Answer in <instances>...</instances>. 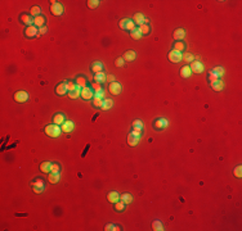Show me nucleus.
<instances>
[{
  "label": "nucleus",
  "instance_id": "1",
  "mask_svg": "<svg viewBox=\"0 0 242 231\" xmlns=\"http://www.w3.org/2000/svg\"><path fill=\"white\" fill-rule=\"evenodd\" d=\"M60 132H62V129L58 125H48L45 127V134L49 137H58Z\"/></svg>",
  "mask_w": 242,
  "mask_h": 231
},
{
  "label": "nucleus",
  "instance_id": "2",
  "mask_svg": "<svg viewBox=\"0 0 242 231\" xmlns=\"http://www.w3.org/2000/svg\"><path fill=\"white\" fill-rule=\"evenodd\" d=\"M80 97L83 98L84 100H90V99L94 98V90L91 87H89V86H85V87L81 89V95Z\"/></svg>",
  "mask_w": 242,
  "mask_h": 231
},
{
  "label": "nucleus",
  "instance_id": "3",
  "mask_svg": "<svg viewBox=\"0 0 242 231\" xmlns=\"http://www.w3.org/2000/svg\"><path fill=\"white\" fill-rule=\"evenodd\" d=\"M120 27L122 28V30H127V31H133L135 28V23L133 22L131 19H127V18H124L120 21Z\"/></svg>",
  "mask_w": 242,
  "mask_h": 231
},
{
  "label": "nucleus",
  "instance_id": "4",
  "mask_svg": "<svg viewBox=\"0 0 242 231\" xmlns=\"http://www.w3.org/2000/svg\"><path fill=\"white\" fill-rule=\"evenodd\" d=\"M53 4L50 6V12L54 14V16H62L63 14V5L58 1H52Z\"/></svg>",
  "mask_w": 242,
  "mask_h": 231
},
{
  "label": "nucleus",
  "instance_id": "5",
  "mask_svg": "<svg viewBox=\"0 0 242 231\" xmlns=\"http://www.w3.org/2000/svg\"><path fill=\"white\" fill-rule=\"evenodd\" d=\"M191 71H193L194 73H202L205 69V66L202 64V63L200 62V60H193V62L191 63Z\"/></svg>",
  "mask_w": 242,
  "mask_h": 231
},
{
  "label": "nucleus",
  "instance_id": "6",
  "mask_svg": "<svg viewBox=\"0 0 242 231\" xmlns=\"http://www.w3.org/2000/svg\"><path fill=\"white\" fill-rule=\"evenodd\" d=\"M108 89H109V91H111L112 95H119L121 92V90H122V86H121V84L113 81V82H109Z\"/></svg>",
  "mask_w": 242,
  "mask_h": 231
},
{
  "label": "nucleus",
  "instance_id": "7",
  "mask_svg": "<svg viewBox=\"0 0 242 231\" xmlns=\"http://www.w3.org/2000/svg\"><path fill=\"white\" fill-rule=\"evenodd\" d=\"M14 100L18 103H24L28 100V94L26 91H17L14 94Z\"/></svg>",
  "mask_w": 242,
  "mask_h": 231
},
{
  "label": "nucleus",
  "instance_id": "8",
  "mask_svg": "<svg viewBox=\"0 0 242 231\" xmlns=\"http://www.w3.org/2000/svg\"><path fill=\"white\" fill-rule=\"evenodd\" d=\"M182 53H179V51H176V50H171L169 53V60L170 62H174V63H178V62H180L182 60Z\"/></svg>",
  "mask_w": 242,
  "mask_h": 231
},
{
  "label": "nucleus",
  "instance_id": "9",
  "mask_svg": "<svg viewBox=\"0 0 242 231\" xmlns=\"http://www.w3.org/2000/svg\"><path fill=\"white\" fill-rule=\"evenodd\" d=\"M37 34H39V31H37L36 26H28L26 30H24V35H26V37H28V39L35 37Z\"/></svg>",
  "mask_w": 242,
  "mask_h": 231
},
{
  "label": "nucleus",
  "instance_id": "10",
  "mask_svg": "<svg viewBox=\"0 0 242 231\" xmlns=\"http://www.w3.org/2000/svg\"><path fill=\"white\" fill-rule=\"evenodd\" d=\"M32 190H34V193H41L42 190H44V182H42V180L41 179H37L35 182L32 184Z\"/></svg>",
  "mask_w": 242,
  "mask_h": 231
},
{
  "label": "nucleus",
  "instance_id": "11",
  "mask_svg": "<svg viewBox=\"0 0 242 231\" xmlns=\"http://www.w3.org/2000/svg\"><path fill=\"white\" fill-rule=\"evenodd\" d=\"M21 22L24 23L27 27H28V26H32L34 18H32V16H28V14L23 13V14H21Z\"/></svg>",
  "mask_w": 242,
  "mask_h": 231
},
{
  "label": "nucleus",
  "instance_id": "12",
  "mask_svg": "<svg viewBox=\"0 0 242 231\" xmlns=\"http://www.w3.org/2000/svg\"><path fill=\"white\" fill-rule=\"evenodd\" d=\"M67 91H68V89H67V84H65V82L59 84L58 86L55 87V92H57V95H59V97H62V95H66Z\"/></svg>",
  "mask_w": 242,
  "mask_h": 231
},
{
  "label": "nucleus",
  "instance_id": "13",
  "mask_svg": "<svg viewBox=\"0 0 242 231\" xmlns=\"http://www.w3.org/2000/svg\"><path fill=\"white\" fill-rule=\"evenodd\" d=\"M166 126H168V121L165 118H158V119L155 121V129L156 130H163V129H166Z\"/></svg>",
  "mask_w": 242,
  "mask_h": 231
},
{
  "label": "nucleus",
  "instance_id": "14",
  "mask_svg": "<svg viewBox=\"0 0 242 231\" xmlns=\"http://www.w3.org/2000/svg\"><path fill=\"white\" fill-rule=\"evenodd\" d=\"M60 129H62V131H63V132H66V134H70L71 131L73 130V122H72V121H65V122H63V125H62V127H60Z\"/></svg>",
  "mask_w": 242,
  "mask_h": 231
},
{
  "label": "nucleus",
  "instance_id": "15",
  "mask_svg": "<svg viewBox=\"0 0 242 231\" xmlns=\"http://www.w3.org/2000/svg\"><path fill=\"white\" fill-rule=\"evenodd\" d=\"M144 19H145V17L142 13H137V14H134V17H133V22L135 24H139V26L144 24Z\"/></svg>",
  "mask_w": 242,
  "mask_h": 231
},
{
  "label": "nucleus",
  "instance_id": "16",
  "mask_svg": "<svg viewBox=\"0 0 242 231\" xmlns=\"http://www.w3.org/2000/svg\"><path fill=\"white\" fill-rule=\"evenodd\" d=\"M184 36H186V31H184L183 28H178V30L174 31V39H175L176 41L183 40Z\"/></svg>",
  "mask_w": 242,
  "mask_h": 231
},
{
  "label": "nucleus",
  "instance_id": "17",
  "mask_svg": "<svg viewBox=\"0 0 242 231\" xmlns=\"http://www.w3.org/2000/svg\"><path fill=\"white\" fill-rule=\"evenodd\" d=\"M40 169L44 173H50L52 172V163L50 162H42L40 164Z\"/></svg>",
  "mask_w": 242,
  "mask_h": 231
},
{
  "label": "nucleus",
  "instance_id": "18",
  "mask_svg": "<svg viewBox=\"0 0 242 231\" xmlns=\"http://www.w3.org/2000/svg\"><path fill=\"white\" fill-rule=\"evenodd\" d=\"M53 121H54V125L62 126L63 122H65V114H62V113H57V114L54 116V118H53Z\"/></svg>",
  "mask_w": 242,
  "mask_h": 231
},
{
  "label": "nucleus",
  "instance_id": "19",
  "mask_svg": "<svg viewBox=\"0 0 242 231\" xmlns=\"http://www.w3.org/2000/svg\"><path fill=\"white\" fill-rule=\"evenodd\" d=\"M94 81L97 84H103L104 81H107V76H106L103 72H99V73H95L94 76Z\"/></svg>",
  "mask_w": 242,
  "mask_h": 231
},
{
  "label": "nucleus",
  "instance_id": "20",
  "mask_svg": "<svg viewBox=\"0 0 242 231\" xmlns=\"http://www.w3.org/2000/svg\"><path fill=\"white\" fill-rule=\"evenodd\" d=\"M138 141H139V137L135 136V135L133 134H129V136H127V144L130 145V147H135V145L138 144Z\"/></svg>",
  "mask_w": 242,
  "mask_h": 231
},
{
  "label": "nucleus",
  "instance_id": "21",
  "mask_svg": "<svg viewBox=\"0 0 242 231\" xmlns=\"http://www.w3.org/2000/svg\"><path fill=\"white\" fill-rule=\"evenodd\" d=\"M107 199H108V202H109V203H116V202H119L120 195L117 194L116 191H111V193H108V195H107Z\"/></svg>",
  "mask_w": 242,
  "mask_h": 231
},
{
  "label": "nucleus",
  "instance_id": "22",
  "mask_svg": "<svg viewBox=\"0 0 242 231\" xmlns=\"http://www.w3.org/2000/svg\"><path fill=\"white\" fill-rule=\"evenodd\" d=\"M44 23H45V18H44V16H41V14L34 18V24H35L36 27H39V28L44 26Z\"/></svg>",
  "mask_w": 242,
  "mask_h": 231
},
{
  "label": "nucleus",
  "instance_id": "23",
  "mask_svg": "<svg viewBox=\"0 0 242 231\" xmlns=\"http://www.w3.org/2000/svg\"><path fill=\"white\" fill-rule=\"evenodd\" d=\"M91 71L94 73H99V72H103V64L101 62H94L91 64Z\"/></svg>",
  "mask_w": 242,
  "mask_h": 231
},
{
  "label": "nucleus",
  "instance_id": "24",
  "mask_svg": "<svg viewBox=\"0 0 242 231\" xmlns=\"http://www.w3.org/2000/svg\"><path fill=\"white\" fill-rule=\"evenodd\" d=\"M121 202H124L125 204H129L133 202V195L129 194V193H124V194H121Z\"/></svg>",
  "mask_w": 242,
  "mask_h": 231
},
{
  "label": "nucleus",
  "instance_id": "25",
  "mask_svg": "<svg viewBox=\"0 0 242 231\" xmlns=\"http://www.w3.org/2000/svg\"><path fill=\"white\" fill-rule=\"evenodd\" d=\"M48 180H49V182H50V184H57V182H59L60 176H59V173H53V172H50V173H49Z\"/></svg>",
  "mask_w": 242,
  "mask_h": 231
},
{
  "label": "nucleus",
  "instance_id": "26",
  "mask_svg": "<svg viewBox=\"0 0 242 231\" xmlns=\"http://www.w3.org/2000/svg\"><path fill=\"white\" fill-rule=\"evenodd\" d=\"M211 87L214 91H220V90H223V87H224V82L218 80V81H215V82L211 84Z\"/></svg>",
  "mask_w": 242,
  "mask_h": 231
},
{
  "label": "nucleus",
  "instance_id": "27",
  "mask_svg": "<svg viewBox=\"0 0 242 231\" xmlns=\"http://www.w3.org/2000/svg\"><path fill=\"white\" fill-rule=\"evenodd\" d=\"M191 73H192V71H191V68H189L188 66H184L183 68L180 69V76H182V77H184V79L189 77V76H191Z\"/></svg>",
  "mask_w": 242,
  "mask_h": 231
},
{
  "label": "nucleus",
  "instance_id": "28",
  "mask_svg": "<svg viewBox=\"0 0 242 231\" xmlns=\"http://www.w3.org/2000/svg\"><path fill=\"white\" fill-rule=\"evenodd\" d=\"M124 60H127V62H131V60H134L135 59V51L133 50H129V51H126L125 54H124Z\"/></svg>",
  "mask_w": 242,
  "mask_h": 231
},
{
  "label": "nucleus",
  "instance_id": "29",
  "mask_svg": "<svg viewBox=\"0 0 242 231\" xmlns=\"http://www.w3.org/2000/svg\"><path fill=\"white\" fill-rule=\"evenodd\" d=\"M81 95V90H80V86H77L75 90H72V91H70V95L68 97L71 98V99H77Z\"/></svg>",
  "mask_w": 242,
  "mask_h": 231
},
{
  "label": "nucleus",
  "instance_id": "30",
  "mask_svg": "<svg viewBox=\"0 0 242 231\" xmlns=\"http://www.w3.org/2000/svg\"><path fill=\"white\" fill-rule=\"evenodd\" d=\"M112 105H113V102L111 100V99H104V100H103V105L101 107V109H103V111H107V109H109Z\"/></svg>",
  "mask_w": 242,
  "mask_h": 231
},
{
  "label": "nucleus",
  "instance_id": "31",
  "mask_svg": "<svg viewBox=\"0 0 242 231\" xmlns=\"http://www.w3.org/2000/svg\"><path fill=\"white\" fill-rule=\"evenodd\" d=\"M186 49V45H184V42H182V41H176L175 44H174V50H176V51H179L182 53Z\"/></svg>",
  "mask_w": 242,
  "mask_h": 231
},
{
  "label": "nucleus",
  "instance_id": "32",
  "mask_svg": "<svg viewBox=\"0 0 242 231\" xmlns=\"http://www.w3.org/2000/svg\"><path fill=\"white\" fill-rule=\"evenodd\" d=\"M138 30L140 31V34L142 35H148L149 34V31H151V28H149V24H142V26H139V28Z\"/></svg>",
  "mask_w": 242,
  "mask_h": 231
},
{
  "label": "nucleus",
  "instance_id": "33",
  "mask_svg": "<svg viewBox=\"0 0 242 231\" xmlns=\"http://www.w3.org/2000/svg\"><path fill=\"white\" fill-rule=\"evenodd\" d=\"M182 59L184 60V62H187V63H192L193 62V54H191V53H184L183 55H182Z\"/></svg>",
  "mask_w": 242,
  "mask_h": 231
},
{
  "label": "nucleus",
  "instance_id": "34",
  "mask_svg": "<svg viewBox=\"0 0 242 231\" xmlns=\"http://www.w3.org/2000/svg\"><path fill=\"white\" fill-rule=\"evenodd\" d=\"M76 85H77V86H80L81 89L85 87V86H86V79L83 77V76L77 77V79H76Z\"/></svg>",
  "mask_w": 242,
  "mask_h": 231
},
{
  "label": "nucleus",
  "instance_id": "35",
  "mask_svg": "<svg viewBox=\"0 0 242 231\" xmlns=\"http://www.w3.org/2000/svg\"><path fill=\"white\" fill-rule=\"evenodd\" d=\"M131 126H133V130H139V131H142V129H143V122H142L140 119H135Z\"/></svg>",
  "mask_w": 242,
  "mask_h": 231
},
{
  "label": "nucleus",
  "instance_id": "36",
  "mask_svg": "<svg viewBox=\"0 0 242 231\" xmlns=\"http://www.w3.org/2000/svg\"><path fill=\"white\" fill-rule=\"evenodd\" d=\"M152 229H153L155 231H161V230H163V226L158 220H156V221L152 222Z\"/></svg>",
  "mask_w": 242,
  "mask_h": 231
},
{
  "label": "nucleus",
  "instance_id": "37",
  "mask_svg": "<svg viewBox=\"0 0 242 231\" xmlns=\"http://www.w3.org/2000/svg\"><path fill=\"white\" fill-rule=\"evenodd\" d=\"M130 36H131V39H134V40H139V39L142 37V34H140V31L138 30V28H134V30L131 31Z\"/></svg>",
  "mask_w": 242,
  "mask_h": 231
},
{
  "label": "nucleus",
  "instance_id": "38",
  "mask_svg": "<svg viewBox=\"0 0 242 231\" xmlns=\"http://www.w3.org/2000/svg\"><path fill=\"white\" fill-rule=\"evenodd\" d=\"M40 13H41V9H40V6H37V5L32 6L31 10H30V14H31V16H34V17L40 16Z\"/></svg>",
  "mask_w": 242,
  "mask_h": 231
},
{
  "label": "nucleus",
  "instance_id": "39",
  "mask_svg": "<svg viewBox=\"0 0 242 231\" xmlns=\"http://www.w3.org/2000/svg\"><path fill=\"white\" fill-rule=\"evenodd\" d=\"M103 100L104 99H102V98H93V105L94 107H97V108H101V107L103 105Z\"/></svg>",
  "mask_w": 242,
  "mask_h": 231
},
{
  "label": "nucleus",
  "instance_id": "40",
  "mask_svg": "<svg viewBox=\"0 0 242 231\" xmlns=\"http://www.w3.org/2000/svg\"><path fill=\"white\" fill-rule=\"evenodd\" d=\"M210 72H212L214 74H216L218 77H220V76H223V74H224V69L222 68V67H215V68L211 69Z\"/></svg>",
  "mask_w": 242,
  "mask_h": 231
},
{
  "label": "nucleus",
  "instance_id": "41",
  "mask_svg": "<svg viewBox=\"0 0 242 231\" xmlns=\"http://www.w3.org/2000/svg\"><path fill=\"white\" fill-rule=\"evenodd\" d=\"M116 205H115V209L117 212H122L124 209H125V203L124 202H116L115 203Z\"/></svg>",
  "mask_w": 242,
  "mask_h": 231
},
{
  "label": "nucleus",
  "instance_id": "42",
  "mask_svg": "<svg viewBox=\"0 0 242 231\" xmlns=\"http://www.w3.org/2000/svg\"><path fill=\"white\" fill-rule=\"evenodd\" d=\"M99 3H101L99 0H89V1H88V6L90 9H94V8H97V6L99 5Z\"/></svg>",
  "mask_w": 242,
  "mask_h": 231
},
{
  "label": "nucleus",
  "instance_id": "43",
  "mask_svg": "<svg viewBox=\"0 0 242 231\" xmlns=\"http://www.w3.org/2000/svg\"><path fill=\"white\" fill-rule=\"evenodd\" d=\"M233 173H234V176L240 179V177L242 176V167H241V166H237L236 168L233 169Z\"/></svg>",
  "mask_w": 242,
  "mask_h": 231
},
{
  "label": "nucleus",
  "instance_id": "44",
  "mask_svg": "<svg viewBox=\"0 0 242 231\" xmlns=\"http://www.w3.org/2000/svg\"><path fill=\"white\" fill-rule=\"evenodd\" d=\"M94 97L95 98H104V90L103 89H99V90H97V91H94Z\"/></svg>",
  "mask_w": 242,
  "mask_h": 231
},
{
  "label": "nucleus",
  "instance_id": "45",
  "mask_svg": "<svg viewBox=\"0 0 242 231\" xmlns=\"http://www.w3.org/2000/svg\"><path fill=\"white\" fill-rule=\"evenodd\" d=\"M59 169H60V167L58 163H52V172L53 173H59Z\"/></svg>",
  "mask_w": 242,
  "mask_h": 231
},
{
  "label": "nucleus",
  "instance_id": "46",
  "mask_svg": "<svg viewBox=\"0 0 242 231\" xmlns=\"http://www.w3.org/2000/svg\"><path fill=\"white\" fill-rule=\"evenodd\" d=\"M219 80V77L218 76H216V74H214V73H212V72H210L209 73V81H210V82H215V81H218Z\"/></svg>",
  "mask_w": 242,
  "mask_h": 231
},
{
  "label": "nucleus",
  "instance_id": "47",
  "mask_svg": "<svg viewBox=\"0 0 242 231\" xmlns=\"http://www.w3.org/2000/svg\"><path fill=\"white\" fill-rule=\"evenodd\" d=\"M124 62H125V60H124V58L119 56V58H117V59L115 60V64H116L117 67H122V66H124Z\"/></svg>",
  "mask_w": 242,
  "mask_h": 231
},
{
  "label": "nucleus",
  "instance_id": "48",
  "mask_svg": "<svg viewBox=\"0 0 242 231\" xmlns=\"http://www.w3.org/2000/svg\"><path fill=\"white\" fill-rule=\"evenodd\" d=\"M77 87V85H76V82H70L67 84V89H68V91H72V90H75V89Z\"/></svg>",
  "mask_w": 242,
  "mask_h": 231
},
{
  "label": "nucleus",
  "instance_id": "49",
  "mask_svg": "<svg viewBox=\"0 0 242 231\" xmlns=\"http://www.w3.org/2000/svg\"><path fill=\"white\" fill-rule=\"evenodd\" d=\"M47 31H48V28L45 27V26H42V27H40V28H39V34H40V35H44V34H47Z\"/></svg>",
  "mask_w": 242,
  "mask_h": 231
},
{
  "label": "nucleus",
  "instance_id": "50",
  "mask_svg": "<svg viewBox=\"0 0 242 231\" xmlns=\"http://www.w3.org/2000/svg\"><path fill=\"white\" fill-rule=\"evenodd\" d=\"M91 89H93V90H95V91L99 90V89H102V87H101V84H97V82L93 84V87H91Z\"/></svg>",
  "mask_w": 242,
  "mask_h": 231
},
{
  "label": "nucleus",
  "instance_id": "51",
  "mask_svg": "<svg viewBox=\"0 0 242 231\" xmlns=\"http://www.w3.org/2000/svg\"><path fill=\"white\" fill-rule=\"evenodd\" d=\"M115 229V225H111V223H108V225H106V227H104V230H107V231H109V230H113Z\"/></svg>",
  "mask_w": 242,
  "mask_h": 231
},
{
  "label": "nucleus",
  "instance_id": "52",
  "mask_svg": "<svg viewBox=\"0 0 242 231\" xmlns=\"http://www.w3.org/2000/svg\"><path fill=\"white\" fill-rule=\"evenodd\" d=\"M131 134L139 137V136H140V134H142V131H139V130H133V131H131Z\"/></svg>",
  "mask_w": 242,
  "mask_h": 231
},
{
  "label": "nucleus",
  "instance_id": "53",
  "mask_svg": "<svg viewBox=\"0 0 242 231\" xmlns=\"http://www.w3.org/2000/svg\"><path fill=\"white\" fill-rule=\"evenodd\" d=\"M107 81H108V82H113V81H115V77H113L112 74H111V76L107 77Z\"/></svg>",
  "mask_w": 242,
  "mask_h": 231
}]
</instances>
